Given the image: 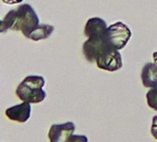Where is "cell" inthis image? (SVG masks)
I'll list each match as a JSON object with an SVG mask.
<instances>
[{"label":"cell","mask_w":157,"mask_h":142,"mask_svg":"<svg viewBox=\"0 0 157 142\" xmlns=\"http://www.w3.org/2000/svg\"><path fill=\"white\" fill-rule=\"evenodd\" d=\"M3 22L6 30H20L27 37L40 24V18L31 5L22 4L9 10L4 17Z\"/></svg>","instance_id":"obj_1"},{"label":"cell","mask_w":157,"mask_h":142,"mask_svg":"<svg viewBox=\"0 0 157 142\" xmlns=\"http://www.w3.org/2000/svg\"><path fill=\"white\" fill-rule=\"evenodd\" d=\"M45 79L41 76H27L17 87L16 94L23 102L29 103H40L47 96L43 90Z\"/></svg>","instance_id":"obj_2"},{"label":"cell","mask_w":157,"mask_h":142,"mask_svg":"<svg viewBox=\"0 0 157 142\" xmlns=\"http://www.w3.org/2000/svg\"><path fill=\"white\" fill-rule=\"evenodd\" d=\"M113 48L108 39L107 31L104 34L94 35L89 37L83 44V54L88 62H96L98 57L107 50Z\"/></svg>","instance_id":"obj_3"},{"label":"cell","mask_w":157,"mask_h":142,"mask_svg":"<svg viewBox=\"0 0 157 142\" xmlns=\"http://www.w3.org/2000/svg\"><path fill=\"white\" fill-rule=\"evenodd\" d=\"M132 37L130 28L123 22H116L107 29V39L116 50L123 49Z\"/></svg>","instance_id":"obj_4"},{"label":"cell","mask_w":157,"mask_h":142,"mask_svg":"<svg viewBox=\"0 0 157 142\" xmlns=\"http://www.w3.org/2000/svg\"><path fill=\"white\" fill-rule=\"evenodd\" d=\"M96 63L98 68L109 72L117 71L121 69L123 66L121 53L114 48H110L104 52L101 55L98 57Z\"/></svg>","instance_id":"obj_5"},{"label":"cell","mask_w":157,"mask_h":142,"mask_svg":"<svg viewBox=\"0 0 157 142\" xmlns=\"http://www.w3.org/2000/svg\"><path fill=\"white\" fill-rule=\"evenodd\" d=\"M75 125L73 122L54 124L50 128L48 138L50 142H66L74 134Z\"/></svg>","instance_id":"obj_6"},{"label":"cell","mask_w":157,"mask_h":142,"mask_svg":"<svg viewBox=\"0 0 157 142\" xmlns=\"http://www.w3.org/2000/svg\"><path fill=\"white\" fill-rule=\"evenodd\" d=\"M31 114L30 103L23 102L19 104L11 106L5 111V115L11 121H16L18 123L27 122Z\"/></svg>","instance_id":"obj_7"},{"label":"cell","mask_w":157,"mask_h":142,"mask_svg":"<svg viewBox=\"0 0 157 142\" xmlns=\"http://www.w3.org/2000/svg\"><path fill=\"white\" fill-rule=\"evenodd\" d=\"M108 29L107 23L101 18H89L85 26V35L89 38L94 35H99L106 33Z\"/></svg>","instance_id":"obj_8"},{"label":"cell","mask_w":157,"mask_h":142,"mask_svg":"<svg viewBox=\"0 0 157 142\" xmlns=\"http://www.w3.org/2000/svg\"><path fill=\"white\" fill-rule=\"evenodd\" d=\"M142 82L145 88L157 87V65L155 63H147L143 67Z\"/></svg>","instance_id":"obj_9"},{"label":"cell","mask_w":157,"mask_h":142,"mask_svg":"<svg viewBox=\"0 0 157 142\" xmlns=\"http://www.w3.org/2000/svg\"><path fill=\"white\" fill-rule=\"evenodd\" d=\"M54 27L49 24H39L33 30H31L26 38L38 42L40 40L48 39L53 32Z\"/></svg>","instance_id":"obj_10"},{"label":"cell","mask_w":157,"mask_h":142,"mask_svg":"<svg viewBox=\"0 0 157 142\" xmlns=\"http://www.w3.org/2000/svg\"><path fill=\"white\" fill-rule=\"evenodd\" d=\"M147 104L153 110L157 111V87L150 90L146 94Z\"/></svg>","instance_id":"obj_11"},{"label":"cell","mask_w":157,"mask_h":142,"mask_svg":"<svg viewBox=\"0 0 157 142\" xmlns=\"http://www.w3.org/2000/svg\"><path fill=\"white\" fill-rule=\"evenodd\" d=\"M66 142H88V139L85 135H72Z\"/></svg>","instance_id":"obj_12"},{"label":"cell","mask_w":157,"mask_h":142,"mask_svg":"<svg viewBox=\"0 0 157 142\" xmlns=\"http://www.w3.org/2000/svg\"><path fill=\"white\" fill-rule=\"evenodd\" d=\"M151 134L155 140H157V116H154V118H153V123H152V128H151Z\"/></svg>","instance_id":"obj_13"},{"label":"cell","mask_w":157,"mask_h":142,"mask_svg":"<svg viewBox=\"0 0 157 142\" xmlns=\"http://www.w3.org/2000/svg\"><path fill=\"white\" fill-rule=\"evenodd\" d=\"M3 3L6 4V5H14V4H19L22 3L23 0H2Z\"/></svg>","instance_id":"obj_14"},{"label":"cell","mask_w":157,"mask_h":142,"mask_svg":"<svg viewBox=\"0 0 157 142\" xmlns=\"http://www.w3.org/2000/svg\"><path fill=\"white\" fill-rule=\"evenodd\" d=\"M6 30H6L5 24H4L3 20L0 19V33H1V32H4V31H6Z\"/></svg>","instance_id":"obj_15"},{"label":"cell","mask_w":157,"mask_h":142,"mask_svg":"<svg viewBox=\"0 0 157 142\" xmlns=\"http://www.w3.org/2000/svg\"><path fill=\"white\" fill-rule=\"evenodd\" d=\"M153 57H154V61H155V63L157 65V52L155 53H154V55H153Z\"/></svg>","instance_id":"obj_16"}]
</instances>
